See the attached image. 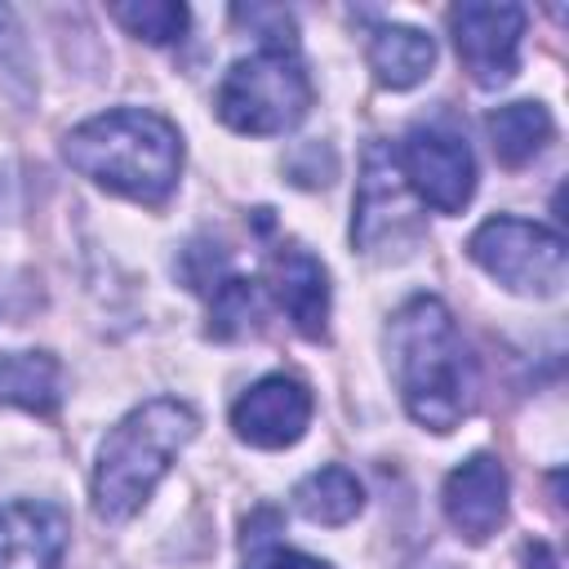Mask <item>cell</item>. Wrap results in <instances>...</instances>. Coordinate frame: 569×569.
Wrapping results in <instances>:
<instances>
[{
	"label": "cell",
	"instance_id": "obj_1",
	"mask_svg": "<svg viewBox=\"0 0 569 569\" xmlns=\"http://www.w3.org/2000/svg\"><path fill=\"white\" fill-rule=\"evenodd\" d=\"M387 369H391L405 413L436 436L453 431L476 409V396H480L476 356L453 311L431 293H418L391 311Z\"/></svg>",
	"mask_w": 569,
	"mask_h": 569
},
{
	"label": "cell",
	"instance_id": "obj_2",
	"mask_svg": "<svg viewBox=\"0 0 569 569\" xmlns=\"http://www.w3.org/2000/svg\"><path fill=\"white\" fill-rule=\"evenodd\" d=\"M62 160L93 187L156 209L178 187L182 133L151 107H111L62 138Z\"/></svg>",
	"mask_w": 569,
	"mask_h": 569
},
{
	"label": "cell",
	"instance_id": "obj_3",
	"mask_svg": "<svg viewBox=\"0 0 569 569\" xmlns=\"http://www.w3.org/2000/svg\"><path fill=\"white\" fill-rule=\"evenodd\" d=\"M196 431H200V418L187 400L156 396L129 409L98 445L93 485H89L93 511L107 525L138 516L156 493V485L164 480V471L173 467V458L196 440Z\"/></svg>",
	"mask_w": 569,
	"mask_h": 569
},
{
	"label": "cell",
	"instance_id": "obj_4",
	"mask_svg": "<svg viewBox=\"0 0 569 569\" xmlns=\"http://www.w3.org/2000/svg\"><path fill=\"white\" fill-rule=\"evenodd\" d=\"M311 107V80L298 49L258 44L249 58H236L218 80L213 111L227 129L271 138L293 129Z\"/></svg>",
	"mask_w": 569,
	"mask_h": 569
},
{
	"label": "cell",
	"instance_id": "obj_5",
	"mask_svg": "<svg viewBox=\"0 0 569 569\" xmlns=\"http://www.w3.org/2000/svg\"><path fill=\"white\" fill-rule=\"evenodd\" d=\"M467 253L489 280L525 298H551L565 284V236L516 213L485 218L471 231Z\"/></svg>",
	"mask_w": 569,
	"mask_h": 569
},
{
	"label": "cell",
	"instance_id": "obj_6",
	"mask_svg": "<svg viewBox=\"0 0 569 569\" xmlns=\"http://www.w3.org/2000/svg\"><path fill=\"white\" fill-rule=\"evenodd\" d=\"M409 196L436 213H462L476 196V156L462 133L445 124H413L396 147Z\"/></svg>",
	"mask_w": 569,
	"mask_h": 569
},
{
	"label": "cell",
	"instance_id": "obj_7",
	"mask_svg": "<svg viewBox=\"0 0 569 569\" xmlns=\"http://www.w3.org/2000/svg\"><path fill=\"white\" fill-rule=\"evenodd\" d=\"M449 31L462 71L480 89H502L520 71V40H525V9L520 4H489L462 0L449 9Z\"/></svg>",
	"mask_w": 569,
	"mask_h": 569
},
{
	"label": "cell",
	"instance_id": "obj_8",
	"mask_svg": "<svg viewBox=\"0 0 569 569\" xmlns=\"http://www.w3.org/2000/svg\"><path fill=\"white\" fill-rule=\"evenodd\" d=\"M400 231H413L409 218V187L396 164L391 142H369L360 164V191L351 213V244L360 253H382L387 244H400Z\"/></svg>",
	"mask_w": 569,
	"mask_h": 569
},
{
	"label": "cell",
	"instance_id": "obj_9",
	"mask_svg": "<svg viewBox=\"0 0 569 569\" xmlns=\"http://www.w3.org/2000/svg\"><path fill=\"white\" fill-rule=\"evenodd\" d=\"M311 422V391L289 373H267L231 405V427L253 449H289Z\"/></svg>",
	"mask_w": 569,
	"mask_h": 569
},
{
	"label": "cell",
	"instance_id": "obj_10",
	"mask_svg": "<svg viewBox=\"0 0 569 569\" xmlns=\"http://www.w3.org/2000/svg\"><path fill=\"white\" fill-rule=\"evenodd\" d=\"M507 498H511V480H507V467L493 453L462 458L445 476V489H440L445 520L467 542H489L498 533V525L507 520Z\"/></svg>",
	"mask_w": 569,
	"mask_h": 569
},
{
	"label": "cell",
	"instance_id": "obj_11",
	"mask_svg": "<svg viewBox=\"0 0 569 569\" xmlns=\"http://www.w3.org/2000/svg\"><path fill=\"white\" fill-rule=\"evenodd\" d=\"M71 516L44 498L0 502V569H62Z\"/></svg>",
	"mask_w": 569,
	"mask_h": 569
},
{
	"label": "cell",
	"instance_id": "obj_12",
	"mask_svg": "<svg viewBox=\"0 0 569 569\" xmlns=\"http://www.w3.org/2000/svg\"><path fill=\"white\" fill-rule=\"evenodd\" d=\"M271 293L302 338L320 342L329 333V271L316 253L302 244H280L271 258Z\"/></svg>",
	"mask_w": 569,
	"mask_h": 569
},
{
	"label": "cell",
	"instance_id": "obj_13",
	"mask_svg": "<svg viewBox=\"0 0 569 569\" xmlns=\"http://www.w3.org/2000/svg\"><path fill=\"white\" fill-rule=\"evenodd\" d=\"M365 53H369V67H373L378 84L396 89V93L422 84L436 67V40L418 27H405V22H378L369 31Z\"/></svg>",
	"mask_w": 569,
	"mask_h": 569
},
{
	"label": "cell",
	"instance_id": "obj_14",
	"mask_svg": "<svg viewBox=\"0 0 569 569\" xmlns=\"http://www.w3.org/2000/svg\"><path fill=\"white\" fill-rule=\"evenodd\" d=\"M62 365L49 351H4L0 356V405L49 418L62 405Z\"/></svg>",
	"mask_w": 569,
	"mask_h": 569
},
{
	"label": "cell",
	"instance_id": "obj_15",
	"mask_svg": "<svg viewBox=\"0 0 569 569\" xmlns=\"http://www.w3.org/2000/svg\"><path fill=\"white\" fill-rule=\"evenodd\" d=\"M293 511L311 525H347L365 511V489L347 467H316L293 485Z\"/></svg>",
	"mask_w": 569,
	"mask_h": 569
},
{
	"label": "cell",
	"instance_id": "obj_16",
	"mask_svg": "<svg viewBox=\"0 0 569 569\" xmlns=\"http://www.w3.org/2000/svg\"><path fill=\"white\" fill-rule=\"evenodd\" d=\"M485 124H489L493 156H498L507 169H520V164H529L533 156H542V147H547L551 133H556L551 111H547L542 102H507V107H493Z\"/></svg>",
	"mask_w": 569,
	"mask_h": 569
},
{
	"label": "cell",
	"instance_id": "obj_17",
	"mask_svg": "<svg viewBox=\"0 0 569 569\" xmlns=\"http://www.w3.org/2000/svg\"><path fill=\"white\" fill-rule=\"evenodd\" d=\"M240 569H333L320 556H307L298 547H289L280 538V516L271 507H258L244 520V538H240Z\"/></svg>",
	"mask_w": 569,
	"mask_h": 569
},
{
	"label": "cell",
	"instance_id": "obj_18",
	"mask_svg": "<svg viewBox=\"0 0 569 569\" xmlns=\"http://www.w3.org/2000/svg\"><path fill=\"white\" fill-rule=\"evenodd\" d=\"M111 18H116L129 36L147 40V44H178V40L187 36V22H191L187 4H173V0H133V4H111Z\"/></svg>",
	"mask_w": 569,
	"mask_h": 569
},
{
	"label": "cell",
	"instance_id": "obj_19",
	"mask_svg": "<svg viewBox=\"0 0 569 569\" xmlns=\"http://www.w3.org/2000/svg\"><path fill=\"white\" fill-rule=\"evenodd\" d=\"M258 284L244 276H227L222 284H213V307H209V333L213 338H236L258 320Z\"/></svg>",
	"mask_w": 569,
	"mask_h": 569
},
{
	"label": "cell",
	"instance_id": "obj_20",
	"mask_svg": "<svg viewBox=\"0 0 569 569\" xmlns=\"http://www.w3.org/2000/svg\"><path fill=\"white\" fill-rule=\"evenodd\" d=\"M236 22H249L258 31L262 44H276V49H298L293 40V18L284 9H267V4H249V9H231Z\"/></svg>",
	"mask_w": 569,
	"mask_h": 569
},
{
	"label": "cell",
	"instance_id": "obj_21",
	"mask_svg": "<svg viewBox=\"0 0 569 569\" xmlns=\"http://www.w3.org/2000/svg\"><path fill=\"white\" fill-rule=\"evenodd\" d=\"M525 569H560V560H556V551L547 542H529L525 547Z\"/></svg>",
	"mask_w": 569,
	"mask_h": 569
}]
</instances>
